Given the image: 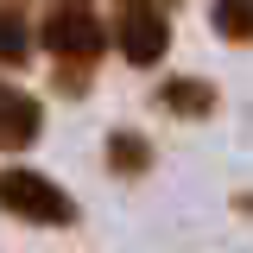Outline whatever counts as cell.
I'll return each instance as SVG.
<instances>
[{
  "instance_id": "obj_1",
  "label": "cell",
  "mask_w": 253,
  "mask_h": 253,
  "mask_svg": "<svg viewBox=\"0 0 253 253\" xmlns=\"http://www.w3.org/2000/svg\"><path fill=\"white\" fill-rule=\"evenodd\" d=\"M0 209L19 215V221H38V228H70V221H76V203H70L51 177L26 171V165L0 171Z\"/></svg>"
},
{
  "instance_id": "obj_2",
  "label": "cell",
  "mask_w": 253,
  "mask_h": 253,
  "mask_svg": "<svg viewBox=\"0 0 253 253\" xmlns=\"http://www.w3.org/2000/svg\"><path fill=\"white\" fill-rule=\"evenodd\" d=\"M44 44H51V57H63V63H89V57L108 51V26L95 19L83 0H70V6H57V13L44 19Z\"/></svg>"
},
{
  "instance_id": "obj_3",
  "label": "cell",
  "mask_w": 253,
  "mask_h": 253,
  "mask_svg": "<svg viewBox=\"0 0 253 253\" xmlns=\"http://www.w3.org/2000/svg\"><path fill=\"white\" fill-rule=\"evenodd\" d=\"M114 44H121L126 63H158L165 51H171V13H158V6H126L121 26H114Z\"/></svg>"
},
{
  "instance_id": "obj_4",
  "label": "cell",
  "mask_w": 253,
  "mask_h": 253,
  "mask_svg": "<svg viewBox=\"0 0 253 253\" xmlns=\"http://www.w3.org/2000/svg\"><path fill=\"white\" fill-rule=\"evenodd\" d=\"M38 126H44V108L26 89H6L0 83V152H26L38 139Z\"/></svg>"
},
{
  "instance_id": "obj_5",
  "label": "cell",
  "mask_w": 253,
  "mask_h": 253,
  "mask_svg": "<svg viewBox=\"0 0 253 253\" xmlns=\"http://www.w3.org/2000/svg\"><path fill=\"white\" fill-rule=\"evenodd\" d=\"M215 83H203V76H177V83H165L158 89V108H171V114H184V121H203V114H215Z\"/></svg>"
},
{
  "instance_id": "obj_6",
  "label": "cell",
  "mask_w": 253,
  "mask_h": 253,
  "mask_svg": "<svg viewBox=\"0 0 253 253\" xmlns=\"http://www.w3.org/2000/svg\"><path fill=\"white\" fill-rule=\"evenodd\" d=\"M209 19H215V32L228 38V44H247V32H253L247 0H215V6H209Z\"/></svg>"
},
{
  "instance_id": "obj_7",
  "label": "cell",
  "mask_w": 253,
  "mask_h": 253,
  "mask_svg": "<svg viewBox=\"0 0 253 253\" xmlns=\"http://www.w3.org/2000/svg\"><path fill=\"white\" fill-rule=\"evenodd\" d=\"M26 44H32L26 19H19L13 6H0V63H6V70H13V63H26Z\"/></svg>"
},
{
  "instance_id": "obj_8",
  "label": "cell",
  "mask_w": 253,
  "mask_h": 253,
  "mask_svg": "<svg viewBox=\"0 0 253 253\" xmlns=\"http://www.w3.org/2000/svg\"><path fill=\"white\" fill-rule=\"evenodd\" d=\"M146 139H139V133H114V139H108V165H114V171H126V177H139V171H146Z\"/></svg>"
},
{
  "instance_id": "obj_9",
  "label": "cell",
  "mask_w": 253,
  "mask_h": 253,
  "mask_svg": "<svg viewBox=\"0 0 253 253\" xmlns=\"http://www.w3.org/2000/svg\"><path fill=\"white\" fill-rule=\"evenodd\" d=\"M126 6H158V13H171L177 0H126Z\"/></svg>"
}]
</instances>
